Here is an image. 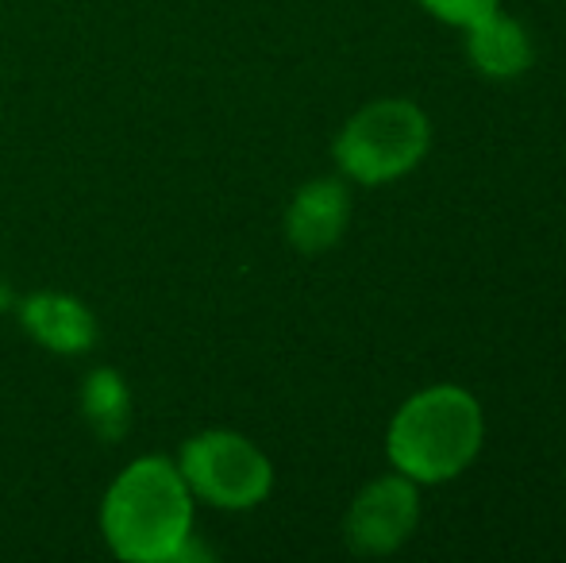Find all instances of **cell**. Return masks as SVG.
<instances>
[{"instance_id": "obj_1", "label": "cell", "mask_w": 566, "mask_h": 563, "mask_svg": "<svg viewBox=\"0 0 566 563\" xmlns=\"http://www.w3.org/2000/svg\"><path fill=\"white\" fill-rule=\"evenodd\" d=\"M101 529L119 560H181L189 552V529H193L189 482L170 459H135L105 494Z\"/></svg>"}, {"instance_id": "obj_2", "label": "cell", "mask_w": 566, "mask_h": 563, "mask_svg": "<svg viewBox=\"0 0 566 563\" xmlns=\"http://www.w3.org/2000/svg\"><path fill=\"white\" fill-rule=\"evenodd\" d=\"M485 436L482 406L462 386H428L389 425V463L412 482H448L467 471Z\"/></svg>"}, {"instance_id": "obj_3", "label": "cell", "mask_w": 566, "mask_h": 563, "mask_svg": "<svg viewBox=\"0 0 566 563\" xmlns=\"http://www.w3.org/2000/svg\"><path fill=\"white\" fill-rule=\"evenodd\" d=\"M432 128L412 101H374L358 108L336 139V163L363 186L409 174L428 155Z\"/></svg>"}, {"instance_id": "obj_4", "label": "cell", "mask_w": 566, "mask_h": 563, "mask_svg": "<svg viewBox=\"0 0 566 563\" xmlns=\"http://www.w3.org/2000/svg\"><path fill=\"white\" fill-rule=\"evenodd\" d=\"M178 471L189 482V490L224 510H251L270 494V482H274L266 456L235 432L193 436L181 448Z\"/></svg>"}, {"instance_id": "obj_5", "label": "cell", "mask_w": 566, "mask_h": 563, "mask_svg": "<svg viewBox=\"0 0 566 563\" xmlns=\"http://www.w3.org/2000/svg\"><path fill=\"white\" fill-rule=\"evenodd\" d=\"M417 521H420V498L412 479L386 475V479L370 482L355 498V505H350L347 544L358 556H386V552L401 549L409 541Z\"/></svg>"}, {"instance_id": "obj_6", "label": "cell", "mask_w": 566, "mask_h": 563, "mask_svg": "<svg viewBox=\"0 0 566 563\" xmlns=\"http://www.w3.org/2000/svg\"><path fill=\"white\" fill-rule=\"evenodd\" d=\"M350 217V197L339 181L321 178L308 181L297 197H293L290 212H285V232H290V243L305 256H316V251L332 248V243L343 236Z\"/></svg>"}, {"instance_id": "obj_7", "label": "cell", "mask_w": 566, "mask_h": 563, "mask_svg": "<svg viewBox=\"0 0 566 563\" xmlns=\"http://www.w3.org/2000/svg\"><path fill=\"white\" fill-rule=\"evenodd\" d=\"M23 329L59 355H77L97 340V324H93L90 309L74 298H62V293L31 298L23 305Z\"/></svg>"}, {"instance_id": "obj_8", "label": "cell", "mask_w": 566, "mask_h": 563, "mask_svg": "<svg viewBox=\"0 0 566 563\" xmlns=\"http://www.w3.org/2000/svg\"><path fill=\"white\" fill-rule=\"evenodd\" d=\"M467 54L482 74L490 77H516L532 66V39L516 20L493 8L478 23L467 28Z\"/></svg>"}, {"instance_id": "obj_9", "label": "cell", "mask_w": 566, "mask_h": 563, "mask_svg": "<svg viewBox=\"0 0 566 563\" xmlns=\"http://www.w3.org/2000/svg\"><path fill=\"white\" fill-rule=\"evenodd\" d=\"M82 409L101 440H119L127 428V417H132V398H127L124 378L116 371H93L85 378Z\"/></svg>"}, {"instance_id": "obj_10", "label": "cell", "mask_w": 566, "mask_h": 563, "mask_svg": "<svg viewBox=\"0 0 566 563\" xmlns=\"http://www.w3.org/2000/svg\"><path fill=\"white\" fill-rule=\"evenodd\" d=\"M436 20L454 23V28H470L478 23L482 15H490L497 8V0H420Z\"/></svg>"}]
</instances>
